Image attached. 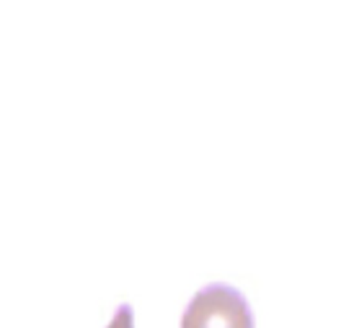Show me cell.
Here are the masks:
<instances>
[{"mask_svg":"<svg viewBox=\"0 0 354 328\" xmlns=\"http://www.w3.org/2000/svg\"><path fill=\"white\" fill-rule=\"evenodd\" d=\"M181 328H256L254 310L241 289L215 282L192 298L181 316Z\"/></svg>","mask_w":354,"mask_h":328,"instance_id":"1","label":"cell"},{"mask_svg":"<svg viewBox=\"0 0 354 328\" xmlns=\"http://www.w3.org/2000/svg\"><path fill=\"white\" fill-rule=\"evenodd\" d=\"M109 328H135V313H132V305L122 302L114 313V318L109 323Z\"/></svg>","mask_w":354,"mask_h":328,"instance_id":"2","label":"cell"}]
</instances>
